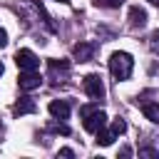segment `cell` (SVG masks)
Segmentation results:
<instances>
[{
	"mask_svg": "<svg viewBox=\"0 0 159 159\" xmlns=\"http://www.w3.org/2000/svg\"><path fill=\"white\" fill-rule=\"evenodd\" d=\"M17 84L20 89H37L42 84V77L37 75V70H20V77H17Z\"/></svg>",
	"mask_w": 159,
	"mask_h": 159,
	"instance_id": "obj_3",
	"label": "cell"
},
{
	"mask_svg": "<svg viewBox=\"0 0 159 159\" xmlns=\"http://www.w3.org/2000/svg\"><path fill=\"white\" fill-rule=\"evenodd\" d=\"M149 2H152V5H157V7H159V0H149Z\"/></svg>",
	"mask_w": 159,
	"mask_h": 159,
	"instance_id": "obj_21",
	"label": "cell"
},
{
	"mask_svg": "<svg viewBox=\"0 0 159 159\" xmlns=\"http://www.w3.org/2000/svg\"><path fill=\"white\" fill-rule=\"evenodd\" d=\"M152 47H154V50H159V30H154V32H152Z\"/></svg>",
	"mask_w": 159,
	"mask_h": 159,
	"instance_id": "obj_17",
	"label": "cell"
},
{
	"mask_svg": "<svg viewBox=\"0 0 159 159\" xmlns=\"http://www.w3.org/2000/svg\"><path fill=\"white\" fill-rule=\"evenodd\" d=\"M5 45H7V32L0 27V47H5Z\"/></svg>",
	"mask_w": 159,
	"mask_h": 159,
	"instance_id": "obj_18",
	"label": "cell"
},
{
	"mask_svg": "<svg viewBox=\"0 0 159 159\" xmlns=\"http://www.w3.org/2000/svg\"><path fill=\"white\" fill-rule=\"evenodd\" d=\"M119 154H122V157H129V154H132V149H129V147H122V149H119Z\"/></svg>",
	"mask_w": 159,
	"mask_h": 159,
	"instance_id": "obj_20",
	"label": "cell"
},
{
	"mask_svg": "<svg viewBox=\"0 0 159 159\" xmlns=\"http://www.w3.org/2000/svg\"><path fill=\"white\" fill-rule=\"evenodd\" d=\"M47 109H50V114H52L55 119H67V117H70V104H67L65 99H52Z\"/></svg>",
	"mask_w": 159,
	"mask_h": 159,
	"instance_id": "obj_7",
	"label": "cell"
},
{
	"mask_svg": "<svg viewBox=\"0 0 159 159\" xmlns=\"http://www.w3.org/2000/svg\"><path fill=\"white\" fill-rule=\"evenodd\" d=\"M57 2H65V5H67V2H72V0H57Z\"/></svg>",
	"mask_w": 159,
	"mask_h": 159,
	"instance_id": "obj_23",
	"label": "cell"
},
{
	"mask_svg": "<svg viewBox=\"0 0 159 159\" xmlns=\"http://www.w3.org/2000/svg\"><path fill=\"white\" fill-rule=\"evenodd\" d=\"M112 132H114V137H119V134H124L127 132V122L119 117V119H114V124H112Z\"/></svg>",
	"mask_w": 159,
	"mask_h": 159,
	"instance_id": "obj_14",
	"label": "cell"
},
{
	"mask_svg": "<svg viewBox=\"0 0 159 159\" xmlns=\"http://www.w3.org/2000/svg\"><path fill=\"white\" fill-rule=\"evenodd\" d=\"M2 72H5V67H2V62H0V75H2Z\"/></svg>",
	"mask_w": 159,
	"mask_h": 159,
	"instance_id": "obj_22",
	"label": "cell"
},
{
	"mask_svg": "<svg viewBox=\"0 0 159 159\" xmlns=\"http://www.w3.org/2000/svg\"><path fill=\"white\" fill-rule=\"evenodd\" d=\"M124 0H92V5H97V7H119Z\"/></svg>",
	"mask_w": 159,
	"mask_h": 159,
	"instance_id": "obj_15",
	"label": "cell"
},
{
	"mask_svg": "<svg viewBox=\"0 0 159 159\" xmlns=\"http://www.w3.org/2000/svg\"><path fill=\"white\" fill-rule=\"evenodd\" d=\"M129 25L132 27H144L147 25V10L139 7V5H132L129 7Z\"/></svg>",
	"mask_w": 159,
	"mask_h": 159,
	"instance_id": "obj_8",
	"label": "cell"
},
{
	"mask_svg": "<svg viewBox=\"0 0 159 159\" xmlns=\"http://www.w3.org/2000/svg\"><path fill=\"white\" fill-rule=\"evenodd\" d=\"M132 70H134V60H132L129 52H112V57H109V72H112V77L117 82L129 80Z\"/></svg>",
	"mask_w": 159,
	"mask_h": 159,
	"instance_id": "obj_1",
	"label": "cell"
},
{
	"mask_svg": "<svg viewBox=\"0 0 159 159\" xmlns=\"http://www.w3.org/2000/svg\"><path fill=\"white\" fill-rule=\"evenodd\" d=\"M15 62H17L20 70H37V67H40V60H37V55H35L32 50H17Z\"/></svg>",
	"mask_w": 159,
	"mask_h": 159,
	"instance_id": "obj_5",
	"label": "cell"
},
{
	"mask_svg": "<svg viewBox=\"0 0 159 159\" xmlns=\"http://www.w3.org/2000/svg\"><path fill=\"white\" fill-rule=\"evenodd\" d=\"M35 109H37V104H35L30 97H22V99H17V102H15V107H12V112H15L17 117H20V114H32Z\"/></svg>",
	"mask_w": 159,
	"mask_h": 159,
	"instance_id": "obj_9",
	"label": "cell"
},
{
	"mask_svg": "<svg viewBox=\"0 0 159 159\" xmlns=\"http://www.w3.org/2000/svg\"><path fill=\"white\" fill-rule=\"evenodd\" d=\"M94 142H97V144H99V147H109V144H112V142H114V132H112V129H109V132H107V129H104V127H102V129H99V132H97V139H94Z\"/></svg>",
	"mask_w": 159,
	"mask_h": 159,
	"instance_id": "obj_11",
	"label": "cell"
},
{
	"mask_svg": "<svg viewBox=\"0 0 159 159\" xmlns=\"http://www.w3.org/2000/svg\"><path fill=\"white\" fill-rule=\"evenodd\" d=\"M47 129H50V132H57V134H70V127L65 124V119H60V122H52Z\"/></svg>",
	"mask_w": 159,
	"mask_h": 159,
	"instance_id": "obj_12",
	"label": "cell"
},
{
	"mask_svg": "<svg viewBox=\"0 0 159 159\" xmlns=\"http://www.w3.org/2000/svg\"><path fill=\"white\" fill-rule=\"evenodd\" d=\"M60 157H67L70 159V157H75V152L72 149H60Z\"/></svg>",
	"mask_w": 159,
	"mask_h": 159,
	"instance_id": "obj_19",
	"label": "cell"
},
{
	"mask_svg": "<svg viewBox=\"0 0 159 159\" xmlns=\"http://www.w3.org/2000/svg\"><path fill=\"white\" fill-rule=\"evenodd\" d=\"M50 70H52V72H57V70H60V72H67V70H70V62H67V60H60V62H57V60H50Z\"/></svg>",
	"mask_w": 159,
	"mask_h": 159,
	"instance_id": "obj_13",
	"label": "cell"
},
{
	"mask_svg": "<svg viewBox=\"0 0 159 159\" xmlns=\"http://www.w3.org/2000/svg\"><path fill=\"white\" fill-rule=\"evenodd\" d=\"M82 119H84V129L92 132V134H97V132L107 124V114H104L102 109H94V112H89V114L82 117Z\"/></svg>",
	"mask_w": 159,
	"mask_h": 159,
	"instance_id": "obj_4",
	"label": "cell"
},
{
	"mask_svg": "<svg viewBox=\"0 0 159 159\" xmlns=\"http://www.w3.org/2000/svg\"><path fill=\"white\" fill-rule=\"evenodd\" d=\"M94 109H99V104H84V107H80V114L82 117H87L89 112H94Z\"/></svg>",
	"mask_w": 159,
	"mask_h": 159,
	"instance_id": "obj_16",
	"label": "cell"
},
{
	"mask_svg": "<svg viewBox=\"0 0 159 159\" xmlns=\"http://www.w3.org/2000/svg\"><path fill=\"white\" fill-rule=\"evenodd\" d=\"M94 52H97L94 42H80V45H75V60H80V62H89L94 57Z\"/></svg>",
	"mask_w": 159,
	"mask_h": 159,
	"instance_id": "obj_6",
	"label": "cell"
},
{
	"mask_svg": "<svg viewBox=\"0 0 159 159\" xmlns=\"http://www.w3.org/2000/svg\"><path fill=\"white\" fill-rule=\"evenodd\" d=\"M82 84H84V92H87L92 99L99 102V99L104 97V84H102V77H99V75H87Z\"/></svg>",
	"mask_w": 159,
	"mask_h": 159,
	"instance_id": "obj_2",
	"label": "cell"
},
{
	"mask_svg": "<svg viewBox=\"0 0 159 159\" xmlns=\"http://www.w3.org/2000/svg\"><path fill=\"white\" fill-rule=\"evenodd\" d=\"M142 112H144V117H147L149 122L159 124V102H149V104H144Z\"/></svg>",
	"mask_w": 159,
	"mask_h": 159,
	"instance_id": "obj_10",
	"label": "cell"
}]
</instances>
